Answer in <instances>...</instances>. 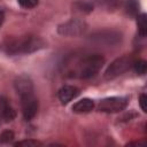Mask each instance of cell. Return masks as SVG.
Segmentation results:
<instances>
[{"instance_id": "cell-11", "label": "cell", "mask_w": 147, "mask_h": 147, "mask_svg": "<svg viewBox=\"0 0 147 147\" xmlns=\"http://www.w3.org/2000/svg\"><path fill=\"white\" fill-rule=\"evenodd\" d=\"M93 108H94V101L90 98H83L72 106V111L77 114H84L93 110Z\"/></svg>"}, {"instance_id": "cell-1", "label": "cell", "mask_w": 147, "mask_h": 147, "mask_svg": "<svg viewBox=\"0 0 147 147\" xmlns=\"http://www.w3.org/2000/svg\"><path fill=\"white\" fill-rule=\"evenodd\" d=\"M106 60L101 54L74 55L63 62V75L69 78L88 79L101 70Z\"/></svg>"}, {"instance_id": "cell-15", "label": "cell", "mask_w": 147, "mask_h": 147, "mask_svg": "<svg viewBox=\"0 0 147 147\" xmlns=\"http://www.w3.org/2000/svg\"><path fill=\"white\" fill-rule=\"evenodd\" d=\"M132 68L138 75H145L146 70H147V62L145 60H141V59L140 60H136V61H133Z\"/></svg>"}, {"instance_id": "cell-2", "label": "cell", "mask_w": 147, "mask_h": 147, "mask_svg": "<svg viewBox=\"0 0 147 147\" xmlns=\"http://www.w3.org/2000/svg\"><path fill=\"white\" fill-rule=\"evenodd\" d=\"M16 93L21 99L22 114L25 121H31L38 111V99L34 94L32 79L28 75H20L14 82Z\"/></svg>"}, {"instance_id": "cell-4", "label": "cell", "mask_w": 147, "mask_h": 147, "mask_svg": "<svg viewBox=\"0 0 147 147\" xmlns=\"http://www.w3.org/2000/svg\"><path fill=\"white\" fill-rule=\"evenodd\" d=\"M133 59L132 56L129 55H123L121 57L115 59L106 69L103 77L107 80H111L115 79L117 77H119L121 75H123L124 72H126L127 70H130V68H132L133 64Z\"/></svg>"}, {"instance_id": "cell-9", "label": "cell", "mask_w": 147, "mask_h": 147, "mask_svg": "<svg viewBox=\"0 0 147 147\" xmlns=\"http://www.w3.org/2000/svg\"><path fill=\"white\" fill-rule=\"evenodd\" d=\"M0 116L5 122H11L16 117V111L5 95H0Z\"/></svg>"}, {"instance_id": "cell-3", "label": "cell", "mask_w": 147, "mask_h": 147, "mask_svg": "<svg viewBox=\"0 0 147 147\" xmlns=\"http://www.w3.org/2000/svg\"><path fill=\"white\" fill-rule=\"evenodd\" d=\"M1 49L8 55H22L31 54L46 47V42L42 38L36 34H23L17 37L7 38L1 44Z\"/></svg>"}, {"instance_id": "cell-6", "label": "cell", "mask_w": 147, "mask_h": 147, "mask_svg": "<svg viewBox=\"0 0 147 147\" xmlns=\"http://www.w3.org/2000/svg\"><path fill=\"white\" fill-rule=\"evenodd\" d=\"M88 39L95 44L114 46L122 41V33L119 31L113 30V29H102V30L92 32L90 34Z\"/></svg>"}, {"instance_id": "cell-14", "label": "cell", "mask_w": 147, "mask_h": 147, "mask_svg": "<svg viewBox=\"0 0 147 147\" xmlns=\"http://www.w3.org/2000/svg\"><path fill=\"white\" fill-rule=\"evenodd\" d=\"M137 17V26H138V33L140 37H146L147 34V16L146 14H139Z\"/></svg>"}, {"instance_id": "cell-5", "label": "cell", "mask_w": 147, "mask_h": 147, "mask_svg": "<svg viewBox=\"0 0 147 147\" xmlns=\"http://www.w3.org/2000/svg\"><path fill=\"white\" fill-rule=\"evenodd\" d=\"M87 23L82 18H71L57 26V33L63 37H80L86 33Z\"/></svg>"}, {"instance_id": "cell-16", "label": "cell", "mask_w": 147, "mask_h": 147, "mask_svg": "<svg viewBox=\"0 0 147 147\" xmlns=\"http://www.w3.org/2000/svg\"><path fill=\"white\" fill-rule=\"evenodd\" d=\"M42 144L38 140L34 139H25V140H21L14 144V146L16 147H37V146H41Z\"/></svg>"}, {"instance_id": "cell-20", "label": "cell", "mask_w": 147, "mask_h": 147, "mask_svg": "<svg viewBox=\"0 0 147 147\" xmlns=\"http://www.w3.org/2000/svg\"><path fill=\"white\" fill-rule=\"evenodd\" d=\"M3 21H5V15H3V13H2L1 10H0V26L2 25Z\"/></svg>"}, {"instance_id": "cell-17", "label": "cell", "mask_w": 147, "mask_h": 147, "mask_svg": "<svg viewBox=\"0 0 147 147\" xmlns=\"http://www.w3.org/2000/svg\"><path fill=\"white\" fill-rule=\"evenodd\" d=\"M14 138H15V134H14V132L10 131V130H5V131L1 132V134H0V141L3 142V144L10 142Z\"/></svg>"}, {"instance_id": "cell-13", "label": "cell", "mask_w": 147, "mask_h": 147, "mask_svg": "<svg viewBox=\"0 0 147 147\" xmlns=\"http://www.w3.org/2000/svg\"><path fill=\"white\" fill-rule=\"evenodd\" d=\"M124 10L125 13L131 16V17H136L137 15H139L140 11V3L138 0H125L124 2Z\"/></svg>"}, {"instance_id": "cell-19", "label": "cell", "mask_w": 147, "mask_h": 147, "mask_svg": "<svg viewBox=\"0 0 147 147\" xmlns=\"http://www.w3.org/2000/svg\"><path fill=\"white\" fill-rule=\"evenodd\" d=\"M139 105H140V108L144 113L147 111V95L145 93H141L140 96H139Z\"/></svg>"}, {"instance_id": "cell-18", "label": "cell", "mask_w": 147, "mask_h": 147, "mask_svg": "<svg viewBox=\"0 0 147 147\" xmlns=\"http://www.w3.org/2000/svg\"><path fill=\"white\" fill-rule=\"evenodd\" d=\"M17 2L22 8L31 9V8H34L39 3V0H17Z\"/></svg>"}, {"instance_id": "cell-8", "label": "cell", "mask_w": 147, "mask_h": 147, "mask_svg": "<svg viewBox=\"0 0 147 147\" xmlns=\"http://www.w3.org/2000/svg\"><path fill=\"white\" fill-rule=\"evenodd\" d=\"M79 93H80V91L78 87H76L74 85H63L57 91V96L62 105H67L71 100L77 98L79 95Z\"/></svg>"}, {"instance_id": "cell-12", "label": "cell", "mask_w": 147, "mask_h": 147, "mask_svg": "<svg viewBox=\"0 0 147 147\" xmlns=\"http://www.w3.org/2000/svg\"><path fill=\"white\" fill-rule=\"evenodd\" d=\"M94 9L91 0H77L72 3V11L77 14H90Z\"/></svg>"}, {"instance_id": "cell-7", "label": "cell", "mask_w": 147, "mask_h": 147, "mask_svg": "<svg viewBox=\"0 0 147 147\" xmlns=\"http://www.w3.org/2000/svg\"><path fill=\"white\" fill-rule=\"evenodd\" d=\"M129 99L126 96H109L98 103V110L101 113H119L126 108Z\"/></svg>"}, {"instance_id": "cell-10", "label": "cell", "mask_w": 147, "mask_h": 147, "mask_svg": "<svg viewBox=\"0 0 147 147\" xmlns=\"http://www.w3.org/2000/svg\"><path fill=\"white\" fill-rule=\"evenodd\" d=\"M94 7H98L102 10L114 11L122 6V0H91Z\"/></svg>"}]
</instances>
